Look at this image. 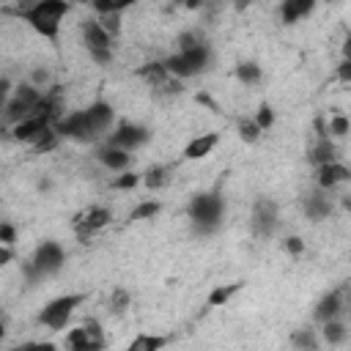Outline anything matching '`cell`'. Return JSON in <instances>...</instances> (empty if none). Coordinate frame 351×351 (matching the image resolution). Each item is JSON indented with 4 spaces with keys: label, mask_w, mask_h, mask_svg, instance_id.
Here are the masks:
<instances>
[{
    "label": "cell",
    "mask_w": 351,
    "mask_h": 351,
    "mask_svg": "<svg viewBox=\"0 0 351 351\" xmlns=\"http://www.w3.org/2000/svg\"><path fill=\"white\" fill-rule=\"evenodd\" d=\"M52 126L60 134V140H74V143H82V145H93V143L104 140L107 132L115 126V110H112L110 101L96 99L82 110L63 112Z\"/></svg>",
    "instance_id": "6da1fadb"
},
{
    "label": "cell",
    "mask_w": 351,
    "mask_h": 351,
    "mask_svg": "<svg viewBox=\"0 0 351 351\" xmlns=\"http://www.w3.org/2000/svg\"><path fill=\"white\" fill-rule=\"evenodd\" d=\"M186 217L197 236H211L225 219V197L219 192H195L186 203Z\"/></svg>",
    "instance_id": "7a4b0ae2"
},
{
    "label": "cell",
    "mask_w": 351,
    "mask_h": 351,
    "mask_svg": "<svg viewBox=\"0 0 351 351\" xmlns=\"http://www.w3.org/2000/svg\"><path fill=\"white\" fill-rule=\"evenodd\" d=\"M71 11V0H38L36 5H30L27 11H22V22H27V27L33 33H38L41 38L55 41L60 33L63 19Z\"/></svg>",
    "instance_id": "3957f363"
},
{
    "label": "cell",
    "mask_w": 351,
    "mask_h": 351,
    "mask_svg": "<svg viewBox=\"0 0 351 351\" xmlns=\"http://www.w3.org/2000/svg\"><path fill=\"white\" fill-rule=\"evenodd\" d=\"M63 266H66V250H63V244L55 241V239H44V241H38V247L33 250V255L27 258L22 274H25L27 285H36V282H44L47 277H55Z\"/></svg>",
    "instance_id": "277c9868"
},
{
    "label": "cell",
    "mask_w": 351,
    "mask_h": 351,
    "mask_svg": "<svg viewBox=\"0 0 351 351\" xmlns=\"http://www.w3.org/2000/svg\"><path fill=\"white\" fill-rule=\"evenodd\" d=\"M165 69L170 71V77H178V80H189V77H200L211 69L214 63V49L208 41L197 44V47H189V49H176L173 55H167L165 60Z\"/></svg>",
    "instance_id": "5b68a950"
},
{
    "label": "cell",
    "mask_w": 351,
    "mask_h": 351,
    "mask_svg": "<svg viewBox=\"0 0 351 351\" xmlns=\"http://www.w3.org/2000/svg\"><path fill=\"white\" fill-rule=\"evenodd\" d=\"M80 36H82V44H85L88 58L96 66H110L115 60V49H112L115 47V38L96 22V16L93 19H85L80 25Z\"/></svg>",
    "instance_id": "8992f818"
},
{
    "label": "cell",
    "mask_w": 351,
    "mask_h": 351,
    "mask_svg": "<svg viewBox=\"0 0 351 351\" xmlns=\"http://www.w3.org/2000/svg\"><path fill=\"white\" fill-rule=\"evenodd\" d=\"M41 88H36L33 82H19V85H14L11 88V96H8V101H5V107H3V115H0V121L3 123H16V121H22V118H30L33 112H36V107H38V101H41Z\"/></svg>",
    "instance_id": "52a82bcc"
},
{
    "label": "cell",
    "mask_w": 351,
    "mask_h": 351,
    "mask_svg": "<svg viewBox=\"0 0 351 351\" xmlns=\"http://www.w3.org/2000/svg\"><path fill=\"white\" fill-rule=\"evenodd\" d=\"M85 299H88V293H60V296L49 299V302L41 307V313H38V324L47 326V329H55V332L66 329L69 321L74 318L77 307H80Z\"/></svg>",
    "instance_id": "ba28073f"
},
{
    "label": "cell",
    "mask_w": 351,
    "mask_h": 351,
    "mask_svg": "<svg viewBox=\"0 0 351 351\" xmlns=\"http://www.w3.org/2000/svg\"><path fill=\"white\" fill-rule=\"evenodd\" d=\"M280 228V208H277V200L266 197V195H258L255 203H252V211H250V230L255 239H271Z\"/></svg>",
    "instance_id": "9c48e42d"
},
{
    "label": "cell",
    "mask_w": 351,
    "mask_h": 351,
    "mask_svg": "<svg viewBox=\"0 0 351 351\" xmlns=\"http://www.w3.org/2000/svg\"><path fill=\"white\" fill-rule=\"evenodd\" d=\"M63 346L66 348H74V351H99V348L107 346V340H104L101 324L96 318H85L80 326H74V329L66 332Z\"/></svg>",
    "instance_id": "30bf717a"
},
{
    "label": "cell",
    "mask_w": 351,
    "mask_h": 351,
    "mask_svg": "<svg viewBox=\"0 0 351 351\" xmlns=\"http://www.w3.org/2000/svg\"><path fill=\"white\" fill-rule=\"evenodd\" d=\"M148 140H151V129L143 126V123H132V121H123V123L112 126L107 132V137H104V143H110L115 148H123L129 154L137 151V148H143Z\"/></svg>",
    "instance_id": "8fae6325"
},
{
    "label": "cell",
    "mask_w": 351,
    "mask_h": 351,
    "mask_svg": "<svg viewBox=\"0 0 351 351\" xmlns=\"http://www.w3.org/2000/svg\"><path fill=\"white\" fill-rule=\"evenodd\" d=\"M112 222V211L107 208V206H90V208H85V211H80L77 217H74V236L82 241V244H88L99 230H104L107 225Z\"/></svg>",
    "instance_id": "7c38bea8"
},
{
    "label": "cell",
    "mask_w": 351,
    "mask_h": 351,
    "mask_svg": "<svg viewBox=\"0 0 351 351\" xmlns=\"http://www.w3.org/2000/svg\"><path fill=\"white\" fill-rule=\"evenodd\" d=\"M302 211H304V217H307L310 222H324V219H329L332 211H335V197H332V192L315 186L313 192H307V195L302 197Z\"/></svg>",
    "instance_id": "4fadbf2b"
},
{
    "label": "cell",
    "mask_w": 351,
    "mask_h": 351,
    "mask_svg": "<svg viewBox=\"0 0 351 351\" xmlns=\"http://www.w3.org/2000/svg\"><path fill=\"white\" fill-rule=\"evenodd\" d=\"M348 310V302H346V288H335V291H326L315 307H313V321L321 324V321H329V318H337V315H346Z\"/></svg>",
    "instance_id": "5bb4252c"
},
{
    "label": "cell",
    "mask_w": 351,
    "mask_h": 351,
    "mask_svg": "<svg viewBox=\"0 0 351 351\" xmlns=\"http://www.w3.org/2000/svg\"><path fill=\"white\" fill-rule=\"evenodd\" d=\"M348 181H351V170H348V165H343L340 159H332V162L315 167V184H318L321 189H326V192H335L337 186H343V184H348Z\"/></svg>",
    "instance_id": "9a60e30c"
},
{
    "label": "cell",
    "mask_w": 351,
    "mask_h": 351,
    "mask_svg": "<svg viewBox=\"0 0 351 351\" xmlns=\"http://www.w3.org/2000/svg\"><path fill=\"white\" fill-rule=\"evenodd\" d=\"M52 123L47 121V118H41V115H30V118H22V121H16V123H11V140H16V143H25V145H33L36 140H38V134L44 132V129H49Z\"/></svg>",
    "instance_id": "2e32d148"
},
{
    "label": "cell",
    "mask_w": 351,
    "mask_h": 351,
    "mask_svg": "<svg viewBox=\"0 0 351 351\" xmlns=\"http://www.w3.org/2000/svg\"><path fill=\"white\" fill-rule=\"evenodd\" d=\"M93 156H96V162H99L104 170H110V173H123V170L132 167V154L123 151V148H115V145H110V143L99 145Z\"/></svg>",
    "instance_id": "e0dca14e"
},
{
    "label": "cell",
    "mask_w": 351,
    "mask_h": 351,
    "mask_svg": "<svg viewBox=\"0 0 351 351\" xmlns=\"http://www.w3.org/2000/svg\"><path fill=\"white\" fill-rule=\"evenodd\" d=\"M217 145H219V132H203V134L192 137V140L184 145V159H189V162L206 159Z\"/></svg>",
    "instance_id": "ac0fdd59"
},
{
    "label": "cell",
    "mask_w": 351,
    "mask_h": 351,
    "mask_svg": "<svg viewBox=\"0 0 351 351\" xmlns=\"http://www.w3.org/2000/svg\"><path fill=\"white\" fill-rule=\"evenodd\" d=\"M318 337H321V343H326V346H343V343L348 340V324H346V315L321 321Z\"/></svg>",
    "instance_id": "d6986e66"
},
{
    "label": "cell",
    "mask_w": 351,
    "mask_h": 351,
    "mask_svg": "<svg viewBox=\"0 0 351 351\" xmlns=\"http://www.w3.org/2000/svg\"><path fill=\"white\" fill-rule=\"evenodd\" d=\"M318 0H282L280 3V22L282 25H296L299 19L310 16Z\"/></svg>",
    "instance_id": "ffe728a7"
},
{
    "label": "cell",
    "mask_w": 351,
    "mask_h": 351,
    "mask_svg": "<svg viewBox=\"0 0 351 351\" xmlns=\"http://www.w3.org/2000/svg\"><path fill=\"white\" fill-rule=\"evenodd\" d=\"M170 173H173L170 165H151V167L140 176V184H143L145 189H151V192H159V189H165V186L170 184Z\"/></svg>",
    "instance_id": "44dd1931"
},
{
    "label": "cell",
    "mask_w": 351,
    "mask_h": 351,
    "mask_svg": "<svg viewBox=\"0 0 351 351\" xmlns=\"http://www.w3.org/2000/svg\"><path fill=\"white\" fill-rule=\"evenodd\" d=\"M307 159H310V165H313V167H318V165H326V162L337 159V145H335V140H332V137H318V140H315V145L310 148Z\"/></svg>",
    "instance_id": "7402d4cb"
},
{
    "label": "cell",
    "mask_w": 351,
    "mask_h": 351,
    "mask_svg": "<svg viewBox=\"0 0 351 351\" xmlns=\"http://www.w3.org/2000/svg\"><path fill=\"white\" fill-rule=\"evenodd\" d=\"M137 77H140V80L154 90L156 85H162V82L170 77V71L165 69V63H162V60H148V63H143V66L137 69Z\"/></svg>",
    "instance_id": "603a6c76"
},
{
    "label": "cell",
    "mask_w": 351,
    "mask_h": 351,
    "mask_svg": "<svg viewBox=\"0 0 351 351\" xmlns=\"http://www.w3.org/2000/svg\"><path fill=\"white\" fill-rule=\"evenodd\" d=\"M291 346H293V348H299V351H318V348H321L318 329H313V326L293 329V335H291Z\"/></svg>",
    "instance_id": "cb8c5ba5"
},
{
    "label": "cell",
    "mask_w": 351,
    "mask_h": 351,
    "mask_svg": "<svg viewBox=\"0 0 351 351\" xmlns=\"http://www.w3.org/2000/svg\"><path fill=\"white\" fill-rule=\"evenodd\" d=\"M236 80H239L241 85H247V88H255V85L263 82V69H261L255 60H241V63L236 66Z\"/></svg>",
    "instance_id": "d4e9b609"
},
{
    "label": "cell",
    "mask_w": 351,
    "mask_h": 351,
    "mask_svg": "<svg viewBox=\"0 0 351 351\" xmlns=\"http://www.w3.org/2000/svg\"><path fill=\"white\" fill-rule=\"evenodd\" d=\"M129 307H132V293H129L123 285L112 288V293H110V299H107V310H110L112 315H123Z\"/></svg>",
    "instance_id": "484cf974"
},
{
    "label": "cell",
    "mask_w": 351,
    "mask_h": 351,
    "mask_svg": "<svg viewBox=\"0 0 351 351\" xmlns=\"http://www.w3.org/2000/svg\"><path fill=\"white\" fill-rule=\"evenodd\" d=\"M162 346H167V337L143 332V335H137V337L129 343V351H156V348H162Z\"/></svg>",
    "instance_id": "4316f807"
},
{
    "label": "cell",
    "mask_w": 351,
    "mask_h": 351,
    "mask_svg": "<svg viewBox=\"0 0 351 351\" xmlns=\"http://www.w3.org/2000/svg\"><path fill=\"white\" fill-rule=\"evenodd\" d=\"M88 3H90L93 14H123L137 0H88Z\"/></svg>",
    "instance_id": "83f0119b"
},
{
    "label": "cell",
    "mask_w": 351,
    "mask_h": 351,
    "mask_svg": "<svg viewBox=\"0 0 351 351\" xmlns=\"http://www.w3.org/2000/svg\"><path fill=\"white\" fill-rule=\"evenodd\" d=\"M236 129H239V140H241V143H250V145L258 143L261 134H263L252 115H250V118H239V121H236Z\"/></svg>",
    "instance_id": "f1b7e54d"
},
{
    "label": "cell",
    "mask_w": 351,
    "mask_h": 351,
    "mask_svg": "<svg viewBox=\"0 0 351 351\" xmlns=\"http://www.w3.org/2000/svg\"><path fill=\"white\" fill-rule=\"evenodd\" d=\"M348 129H351V123H348V115H343V112H335V115L326 121V134H329L332 140H343V137L348 134Z\"/></svg>",
    "instance_id": "f546056e"
},
{
    "label": "cell",
    "mask_w": 351,
    "mask_h": 351,
    "mask_svg": "<svg viewBox=\"0 0 351 351\" xmlns=\"http://www.w3.org/2000/svg\"><path fill=\"white\" fill-rule=\"evenodd\" d=\"M159 211H162V203H159V200H140V203L132 208L129 217L140 222V219H154Z\"/></svg>",
    "instance_id": "4dcf8cb0"
},
{
    "label": "cell",
    "mask_w": 351,
    "mask_h": 351,
    "mask_svg": "<svg viewBox=\"0 0 351 351\" xmlns=\"http://www.w3.org/2000/svg\"><path fill=\"white\" fill-rule=\"evenodd\" d=\"M241 288V282H228V285H219V288H214L211 293H208V307H222L236 291Z\"/></svg>",
    "instance_id": "1f68e13d"
},
{
    "label": "cell",
    "mask_w": 351,
    "mask_h": 351,
    "mask_svg": "<svg viewBox=\"0 0 351 351\" xmlns=\"http://www.w3.org/2000/svg\"><path fill=\"white\" fill-rule=\"evenodd\" d=\"M58 143H60V134L55 132V126H49V129H44L38 134V140L33 143V148H36V154H47V151L58 148Z\"/></svg>",
    "instance_id": "d6a6232c"
},
{
    "label": "cell",
    "mask_w": 351,
    "mask_h": 351,
    "mask_svg": "<svg viewBox=\"0 0 351 351\" xmlns=\"http://www.w3.org/2000/svg\"><path fill=\"white\" fill-rule=\"evenodd\" d=\"M206 41V36L197 30V27H189V30H181L178 36H176V49H189V47H197V44H203Z\"/></svg>",
    "instance_id": "836d02e7"
},
{
    "label": "cell",
    "mask_w": 351,
    "mask_h": 351,
    "mask_svg": "<svg viewBox=\"0 0 351 351\" xmlns=\"http://www.w3.org/2000/svg\"><path fill=\"white\" fill-rule=\"evenodd\" d=\"M184 90V85H181V80L178 77H167L162 85H156L154 88V96H162V99H170V96H178Z\"/></svg>",
    "instance_id": "e575fe53"
},
{
    "label": "cell",
    "mask_w": 351,
    "mask_h": 351,
    "mask_svg": "<svg viewBox=\"0 0 351 351\" xmlns=\"http://www.w3.org/2000/svg\"><path fill=\"white\" fill-rule=\"evenodd\" d=\"M255 123L261 126V132H269L271 126H274V110H271V104H258V110H255Z\"/></svg>",
    "instance_id": "d590c367"
},
{
    "label": "cell",
    "mask_w": 351,
    "mask_h": 351,
    "mask_svg": "<svg viewBox=\"0 0 351 351\" xmlns=\"http://www.w3.org/2000/svg\"><path fill=\"white\" fill-rule=\"evenodd\" d=\"M96 22H99L112 38L121 36V14H96Z\"/></svg>",
    "instance_id": "8d00e7d4"
},
{
    "label": "cell",
    "mask_w": 351,
    "mask_h": 351,
    "mask_svg": "<svg viewBox=\"0 0 351 351\" xmlns=\"http://www.w3.org/2000/svg\"><path fill=\"white\" fill-rule=\"evenodd\" d=\"M27 82H33L36 88H49L52 85V71L47 69V66H36L33 71H30V77H27Z\"/></svg>",
    "instance_id": "74e56055"
},
{
    "label": "cell",
    "mask_w": 351,
    "mask_h": 351,
    "mask_svg": "<svg viewBox=\"0 0 351 351\" xmlns=\"http://www.w3.org/2000/svg\"><path fill=\"white\" fill-rule=\"evenodd\" d=\"M137 184H140V176L132 173V170H123V173L112 181V186H115V189H123V192H126V189H134Z\"/></svg>",
    "instance_id": "f35d334b"
},
{
    "label": "cell",
    "mask_w": 351,
    "mask_h": 351,
    "mask_svg": "<svg viewBox=\"0 0 351 351\" xmlns=\"http://www.w3.org/2000/svg\"><path fill=\"white\" fill-rule=\"evenodd\" d=\"M282 250H285L288 255H302V252H304V241H302V236H288V239L282 241Z\"/></svg>",
    "instance_id": "ab89813d"
},
{
    "label": "cell",
    "mask_w": 351,
    "mask_h": 351,
    "mask_svg": "<svg viewBox=\"0 0 351 351\" xmlns=\"http://www.w3.org/2000/svg\"><path fill=\"white\" fill-rule=\"evenodd\" d=\"M0 244H8V247L16 244V228L11 222H0Z\"/></svg>",
    "instance_id": "60d3db41"
},
{
    "label": "cell",
    "mask_w": 351,
    "mask_h": 351,
    "mask_svg": "<svg viewBox=\"0 0 351 351\" xmlns=\"http://www.w3.org/2000/svg\"><path fill=\"white\" fill-rule=\"evenodd\" d=\"M11 80L8 77H0V115H3V107H5V101H8V96H11Z\"/></svg>",
    "instance_id": "b9f144b4"
},
{
    "label": "cell",
    "mask_w": 351,
    "mask_h": 351,
    "mask_svg": "<svg viewBox=\"0 0 351 351\" xmlns=\"http://www.w3.org/2000/svg\"><path fill=\"white\" fill-rule=\"evenodd\" d=\"M337 80L340 82H351V58H343L337 66Z\"/></svg>",
    "instance_id": "7bdbcfd3"
},
{
    "label": "cell",
    "mask_w": 351,
    "mask_h": 351,
    "mask_svg": "<svg viewBox=\"0 0 351 351\" xmlns=\"http://www.w3.org/2000/svg\"><path fill=\"white\" fill-rule=\"evenodd\" d=\"M11 261H14V247L0 244V266H8Z\"/></svg>",
    "instance_id": "ee69618b"
},
{
    "label": "cell",
    "mask_w": 351,
    "mask_h": 351,
    "mask_svg": "<svg viewBox=\"0 0 351 351\" xmlns=\"http://www.w3.org/2000/svg\"><path fill=\"white\" fill-rule=\"evenodd\" d=\"M178 5H184V8H189V11H197V8H203L208 0H176Z\"/></svg>",
    "instance_id": "f6af8a7d"
},
{
    "label": "cell",
    "mask_w": 351,
    "mask_h": 351,
    "mask_svg": "<svg viewBox=\"0 0 351 351\" xmlns=\"http://www.w3.org/2000/svg\"><path fill=\"white\" fill-rule=\"evenodd\" d=\"M38 0H14V5H16V14H22V11H27L30 5H36Z\"/></svg>",
    "instance_id": "bcb514c9"
},
{
    "label": "cell",
    "mask_w": 351,
    "mask_h": 351,
    "mask_svg": "<svg viewBox=\"0 0 351 351\" xmlns=\"http://www.w3.org/2000/svg\"><path fill=\"white\" fill-rule=\"evenodd\" d=\"M36 186H38V192H49L52 189V178H38Z\"/></svg>",
    "instance_id": "7dc6e473"
},
{
    "label": "cell",
    "mask_w": 351,
    "mask_h": 351,
    "mask_svg": "<svg viewBox=\"0 0 351 351\" xmlns=\"http://www.w3.org/2000/svg\"><path fill=\"white\" fill-rule=\"evenodd\" d=\"M252 5V0H233V8L236 11H244V8H250Z\"/></svg>",
    "instance_id": "c3c4849f"
},
{
    "label": "cell",
    "mask_w": 351,
    "mask_h": 351,
    "mask_svg": "<svg viewBox=\"0 0 351 351\" xmlns=\"http://www.w3.org/2000/svg\"><path fill=\"white\" fill-rule=\"evenodd\" d=\"M3 335H5V321H3V315H0V340H3Z\"/></svg>",
    "instance_id": "681fc988"
}]
</instances>
